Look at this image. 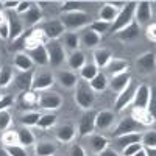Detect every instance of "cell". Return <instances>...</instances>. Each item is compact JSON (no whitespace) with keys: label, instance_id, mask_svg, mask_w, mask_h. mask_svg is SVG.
I'll return each instance as SVG.
<instances>
[{"label":"cell","instance_id":"6da1fadb","mask_svg":"<svg viewBox=\"0 0 156 156\" xmlns=\"http://www.w3.org/2000/svg\"><path fill=\"white\" fill-rule=\"evenodd\" d=\"M73 97H75V103L81 109H84V111L92 109L95 95H94V90L90 89L87 81L78 80V83L75 84V94H73Z\"/></svg>","mask_w":156,"mask_h":156},{"label":"cell","instance_id":"7a4b0ae2","mask_svg":"<svg viewBox=\"0 0 156 156\" xmlns=\"http://www.w3.org/2000/svg\"><path fill=\"white\" fill-rule=\"evenodd\" d=\"M61 23L64 30L67 31H75V30H80L86 25L90 23V16L84 11H73V12H62L61 16Z\"/></svg>","mask_w":156,"mask_h":156},{"label":"cell","instance_id":"3957f363","mask_svg":"<svg viewBox=\"0 0 156 156\" xmlns=\"http://www.w3.org/2000/svg\"><path fill=\"white\" fill-rule=\"evenodd\" d=\"M134 9H136V2H126L125 8L122 11H119L115 20L111 23V31L112 33H119L120 30H123L126 25H129L134 20Z\"/></svg>","mask_w":156,"mask_h":156},{"label":"cell","instance_id":"277c9868","mask_svg":"<svg viewBox=\"0 0 156 156\" xmlns=\"http://www.w3.org/2000/svg\"><path fill=\"white\" fill-rule=\"evenodd\" d=\"M45 48H47L48 62H50L51 67H59V66H62V64L67 61L66 48L62 47V44L59 41H47L45 42Z\"/></svg>","mask_w":156,"mask_h":156},{"label":"cell","instance_id":"5b68a950","mask_svg":"<svg viewBox=\"0 0 156 156\" xmlns=\"http://www.w3.org/2000/svg\"><path fill=\"white\" fill-rule=\"evenodd\" d=\"M53 84H55V75L48 70H42V72H37L33 76L31 90H34V92H44V90H48Z\"/></svg>","mask_w":156,"mask_h":156},{"label":"cell","instance_id":"8992f818","mask_svg":"<svg viewBox=\"0 0 156 156\" xmlns=\"http://www.w3.org/2000/svg\"><path fill=\"white\" fill-rule=\"evenodd\" d=\"M37 105L45 111H55L62 105V97L56 92H51V90H44V92L39 94Z\"/></svg>","mask_w":156,"mask_h":156},{"label":"cell","instance_id":"52a82bcc","mask_svg":"<svg viewBox=\"0 0 156 156\" xmlns=\"http://www.w3.org/2000/svg\"><path fill=\"white\" fill-rule=\"evenodd\" d=\"M95 111L87 109L83 112V115L80 117V122H78V136L84 137L87 134H90L95 129Z\"/></svg>","mask_w":156,"mask_h":156},{"label":"cell","instance_id":"ba28073f","mask_svg":"<svg viewBox=\"0 0 156 156\" xmlns=\"http://www.w3.org/2000/svg\"><path fill=\"white\" fill-rule=\"evenodd\" d=\"M41 30L44 31L47 41H58V37H61L66 30H64L62 23L59 19H53V20H47L41 25Z\"/></svg>","mask_w":156,"mask_h":156},{"label":"cell","instance_id":"9c48e42d","mask_svg":"<svg viewBox=\"0 0 156 156\" xmlns=\"http://www.w3.org/2000/svg\"><path fill=\"white\" fill-rule=\"evenodd\" d=\"M140 125L133 119L131 115L129 117H125V119H122L119 123H117V126L114 128L112 131V137H119V136H123V134H128V133H140Z\"/></svg>","mask_w":156,"mask_h":156},{"label":"cell","instance_id":"30bf717a","mask_svg":"<svg viewBox=\"0 0 156 156\" xmlns=\"http://www.w3.org/2000/svg\"><path fill=\"white\" fill-rule=\"evenodd\" d=\"M151 92H153V89L148 84H145V83L139 84L134 90L131 105L134 108H147L148 101H150V97H151Z\"/></svg>","mask_w":156,"mask_h":156},{"label":"cell","instance_id":"8fae6325","mask_svg":"<svg viewBox=\"0 0 156 156\" xmlns=\"http://www.w3.org/2000/svg\"><path fill=\"white\" fill-rule=\"evenodd\" d=\"M45 42H47V37L41 28H33L23 37V47L27 50H33L39 45H45Z\"/></svg>","mask_w":156,"mask_h":156},{"label":"cell","instance_id":"7c38bea8","mask_svg":"<svg viewBox=\"0 0 156 156\" xmlns=\"http://www.w3.org/2000/svg\"><path fill=\"white\" fill-rule=\"evenodd\" d=\"M134 90H136V87H134V84H133V81H131V83H129V86H128L125 90H122V92L117 95L115 103H114V109H115V112H122L126 106L131 105V100H133V95H134Z\"/></svg>","mask_w":156,"mask_h":156},{"label":"cell","instance_id":"4fadbf2b","mask_svg":"<svg viewBox=\"0 0 156 156\" xmlns=\"http://www.w3.org/2000/svg\"><path fill=\"white\" fill-rule=\"evenodd\" d=\"M151 19V3L150 2H136V9H134V20L137 25L148 23Z\"/></svg>","mask_w":156,"mask_h":156},{"label":"cell","instance_id":"5bb4252c","mask_svg":"<svg viewBox=\"0 0 156 156\" xmlns=\"http://www.w3.org/2000/svg\"><path fill=\"white\" fill-rule=\"evenodd\" d=\"M139 34H140V27L137 25L136 20H133L129 25H126V27L123 30H120L119 33H115L117 39L122 42H133L139 37Z\"/></svg>","mask_w":156,"mask_h":156},{"label":"cell","instance_id":"9a60e30c","mask_svg":"<svg viewBox=\"0 0 156 156\" xmlns=\"http://www.w3.org/2000/svg\"><path fill=\"white\" fill-rule=\"evenodd\" d=\"M129 83H131V75H129L128 72H123V73H119V75H114L111 78V81L108 83V86L114 90V92L120 94L122 90H125Z\"/></svg>","mask_w":156,"mask_h":156},{"label":"cell","instance_id":"2e32d148","mask_svg":"<svg viewBox=\"0 0 156 156\" xmlns=\"http://www.w3.org/2000/svg\"><path fill=\"white\" fill-rule=\"evenodd\" d=\"M115 120V115L112 111H100L95 114V129L98 131H103V129H108Z\"/></svg>","mask_w":156,"mask_h":156},{"label":"cell","instance_id":"e0dca14e","mask_svg":"<svg viewBox=\"0 0 156 156\" xmlns=\"http://www.w3.org/2000/svg\"><path fill=\"white\" fill-rule=\"evenodd\" d=\"M78 36H80V45L83 44L86 48H97L100 45V42H101V36L97 34L92 30H89V28L84 30L81 34H78Z\"/></svg>","mask_w":156,"mask_h":156},{"label":"cell","instance_id":"ac0fdd59","mask_svg":"<svg viewBox=\"0 0 156 156\" xmlns=\"http://www.w3.org/2000/svg\"><path fill=\"white\" fill-rule=\"evenodd\" d=\"M37 103H39V92H34V90H31V89L22 92L20 97H19L20 109H33Z\"/></svg>","mask_w":156,"mask_h":156},{"label":"cell","instance_id":"d6986e66","mask_svg":"<svg viewBox=\"0 0 156 156\" xmlns=\"http://www.w3.org/2000/svg\"><path fill=\"white\" fill-rule=\"evenodd\" d=\"M137 67L142 70V72H145V73H150L154 70V66H156V58H154V53L153 51H145V53H142L137 61Z\"/></svg>","mask_w":156,"mask_h":156},{"label":"cell","instance_id":"ffe728a7","mask_svg":"<svg viewBox=\"0 0 156 156\" xmlns=\"http://www.w3.org/2000/svg\"><path fill=\"white\" fill-rule=\"evenodd\" d=\"M131 117L140 125V126H150L154 125V115L148 112L145 108H134L131 112Z\"/></svg>","mask_w":156,"mask_h":156},{"label":"cell","instance_id":"44dd1931","mask_svg":"<svg viewBox=\"0 0 156 156\" xmlns=\"http://www.w3.org/2000/svg\"><path fill=\"white\" fill-rule=\"evenodd\" d=\"M55 80H58V83H59L62 87H66V89H73L80 78H78L76 73H73V72H70V70H61V72L56 73Z\"/></svg>","mask_w":156,"mask_h":156},{"label":"cell","instance_id":"7402d4cb","mask_svg":"<svg viewBox=\"0 0 156 156\" xmlns=\"http://www.w3.org/2000/svg\"><path fill=\"white\" fill-rule=\"evenodd\" d=\"M33 70H28V72H17L14 75V84L22 90V92H25V90H30L31 89V83H33Z\"/></svg>","mask_w":156,"mask_h":156},{"label":"cell","instance_id":"603a6c76","mask_svg":"<svg viewBox=\"0 0 156 156\" xmlns=\"http://www.w3.org/2000/svg\"><path fill=\"white\" fill-rule=\"evenodd\" d=\"M27 55L31 58L33 64H36V66H47L48 64V55H47L45 45H39L33 50H28Z\"/></svg>","mask_w":156,"mask_h":156},{"label":"cell","instance_id":"cb8c5ba5","mask_svg":"<svg viewBox=\"0 0 156 156\" xmlns=\"http://www.w3.org/2000/svg\"><path fill=\"white\" fill-rule=\"evenodd\" d=\"M92 56H94V64L97 66V69H105L112 58V51L109 48H95Z\"/></svg>","mask_w":156,"mask_h":156},{"label":"cell","instance_id":"d4e9b609","mask_svg":"<svg viewBox=\"0 0 156 156\" xmlns=\"http://www.w3.org/2000/svg\"><path fill=\"white\" fill-rule=\"evenodd\" d=\"M129 64L126 59H120V58H111V61L108 62V66L105 69H108V72L114 76V75H119L123 72H128Z\"/></svg>","mask_w":156,"mask_h":156},{"label":"cell","instance_id":"484cf974","mask_svg":"<svg viewBox=\"0 0 156 156\" xmlns=\"http://www.w3.org/2000/svg\"><path fill=\"white\" fill-rule=\"evenodd\" d=\"M33 61L31 58L23 53V51H20V53H16L14 56V67L19 70V72H28V70H33Z\"/></svg>","mask_w":156,"mask_h":156},{"label":"cell","instance_id":"4316f807","mask_svg":"<svg viewBox=\"0 0 156 156\" xmlns=\"http://www.w3.org/2000/svg\"><path fill=\"white\" fill-rule=\"evenodd\" d=\"M8 22H9V39L8 41L14 42L23 34V25H22V22L17 17H8Z\"/></svg>","mask_w":156,"mask_h":156},{"label":"cell","instance_id":"83f0119b","mask_svg":"<svg viewBox=\"0 0 156 156\" xmlns=\"http://www.w3.org/2000/svg\"><path fill=\"white\" fill-rule=\"evenodd\" d=\"M62 42H64V48L70 50L72 51H76L78 47H80V36H78L75 31H66L62 34Z\"/></svg>","mask_w":156,"mask_h":156},{"label":"cell","instance_id":"f1b7e54d","mask_svg":"<svg viewBox=\"0 0 156 156\" xmlns=\"http://www.w3.org/2000/svg\"><path fill=\"white\" fill-rule=\"evenodd\" d=\"M67 64L69 67L73 69V70H80L84 64H86V56L81 50H76V51H72V53L67 56Z\"/></svg>","mask_w":156,"mask_h":156},{"label":"cell","instance_id":"f546056e","mask_svg":"<svg viewBox=\"0 0 156 156\" xmlns=\"http://www.w3.org/2000/svg\"><path fill=\"white\" fill-rule=\"evenodd\" d=\"M42 19V12H41V8L33 5L27 12L23 14V20H25V25H30V27H33V25L39 23Z\"/></svg>","mask_w":156,"mask_h":156},{"label":"cell","instance_id":"4dcf8cb0","mask_svg":"<svg viewBox=\"0 0 156 156\" xmlns=\"http://www.w3.org/2000/svg\"><path fill=\"white\" fill-rule=\"evenodd\" d=\"M117 14H119V11L114 9L112 6H109L108 3H105L100 8V11H98V20L106 22V23H112L115 20Z\"/></svg>","mask_w":156,"mask_h":156},{"label":"cell","instance_id":"1f68e13d","mask_svg":"<svg viewBox=\"0 0 156 156\" xmlns=\"http://www.w3.org/2000/svg\"><path fill=\"white\" fill-rule=\"evenodd\" d=\"M140 136L142 133H128V134L119 136V137H115V145L120 148H125L126 145L137 144V142H140Z\"/></svg>","mask_w":156,"mask_h":156},{"label":"cell","instance_id":"d6a6232c","mask_svg":"<svg viewBox=\"0 0 156 156\" xmlns=\"http://www.w3.org/2000/svg\"><path fill=\"white\" fill-rule=\"evenodd\" d=\"M75 137V126L73 125H62L56 131V139L59 142H72Z\"/></svg>","mask_w":156,"mask_h":156},{"label":"cell","instance_id":"836d02e7","mask_svg":"<svg viewBox=\"0 0 156 156\" xmlns=\"http://www.w3.org/2000/svg\"><path fill=\"white\" fill-rule=\"evenodd\" d=\"M89 86H90V89H92L94 92H103V90L108 87V78H106V75L98 72L92 80L89 81Z\"/></svg>","mask_w":156,"mask_h":156},{"label":"cell","instance_id":"e575fe53","mask_svg":"<svg viewBox=\"0 0 156 156\" xmlns=\"http://www.w3.org/2000/svg\"><path fill=\"white\" fill-rule=\"evenodd\" d=\"M106 147H109V142L105 136H101V134H94L92 137H90V148H92L94 153H100L103 151Z\"/></svg>","mask_w":156,"mask_h":156},{"label":"cell","instance_id":"d590c367","mask_svg":"<svg viewBox=\"0 0 156 156\" xmlns=\"http://www.w3.org/2000/svg\"><path fill=\"white\" fill-rule=\"evenodd\" d=\"M56 151V147L51 142H37L34 147L36 156H53Z\"/></svg>","mask_w":156,"mask_h":156},{"label":"cell","instance_id":"8d00e7d4","mask_svg":"<svg viewBox=\"0 0 156 156\" xmlns=\"http://www.w3.org/2000/svg\"><path fill=\"white\" fill-rule=\"evenodd\" d=\"M98 73V69L94 62H86L84 66L80 69V80H84V81H90L92 78Z\"/></svg>","mask_w":156,"mask_h":156},{"label":"cell","instance_id":"74e56055","mask_svg":"<svg viewBox=\"0 0 156 156\" xmlns=\"http://www.w3.org/2000/svg\"><path fill=\"white\" fill-rule=\"evenodd\" d=\"M12 78H14V73H12L11 66L5 64L0 67V87H8L12 83Z\"/></svg>","mask_w":156,"mask_h":156},{"label":"cell","instance_id":"f35d334b","mask_svg":"<svg viewBox=\"0 0 156 156\" xmlns=\"http://www.w3.org/2000/svg\"><path fill=\"white\" fill-rule=\"evenodd\" d=\"M17 136H19V145H22V147H30L34 144V134L28 128L17 129Z\"/></svg>","mask_w":156,"mask_h":156},{"label":"cell","instance_id":"ab89813d","mask_svg":"<svg viewBox=\"0 0 156 156\" xmlns=\"http://www.w3.org/2000/svg\"><path fill=\"white\" fill-rule=\"evenodd\" d=\"M2 144L5 147H11V145H19V136L17 131L14 129H6L2 134Z\"/></svg>","mask_w":156,"mask_h":156},{"label":"cell","instance_id":"60d3db41","mask_svg":"<svg viewBox=\"0 0 156 156\" xmlns=\"http://www.w3.org/2000/svg\"><path fill=\"white\" fill-rule=\"evenodd\" d=\"M140 144H142V147H145V148H156V133L153 131V129L151 131L142 133Z\"/></svg>","mask_w":156,"mask_h":156},{"label":"cell","instance_id":"b9f144b4","mask_svg":"<svg viewBox=\"0 0 156 156\" xmlns=\"http://www.w3.org/2000/svg\"><path fill=\"white\" fill-rule=\"evenodd\" d=\"M41 114L36 112V111H30V112H25L22 117H20V123L23 126H33V125H37V120Z\"/></svg>","mask_w":156,"mask_h":156},{"label":"cell","instance_id":"7bdbcfd3","mask_svg":"<svg viewBox=\"0 0 156 156\" xmlns=\"http://www.w3.org/2000/svg\"><path fill=\"white\" fill-rule=\"evenodd\" d=\"M56 123V115L55 114H41L37 120V126L42 128V129H47V128H51Z\"/></svg>","mask_w":156,"mask_h":156},{"label":"cell","instance_id":"ee69618b","mask_svg":"<svg viewBox=\"0 0 156 156\" xmlns=\"http://www.w3.org/2000/svg\"><path fill=\"white\" fill-rule=\"evenodd\" d=\"M109 28H111V23L101 22V20H94V22H90V23H89V30L95 31V33L100 34V36H101L103 33H106Z\"/></svg>","mask_w":156,"mask_h":156},{"label":"cell","instance_id":"f6af8a7d","mask_svg":"<svg viewBox=\"0 0 156 156\" xmlns=\"http://www.w3.org/2000/svg\"><path fill=\"white\" fill-rule=\"evenodd\" d=\"M84 6L83 2H64L61 5V11L62 12H73V11H81V8Z\"/></svg>","mask_w":156,"mask_h":156},{"label":"cell","instance_id":"bcb514c9","mask_svg":"<svg viewBox=\"0 0 156 156\" xmlns=\"http://www.w3.org/2000/svg\"><path fill=\"white\" fill-rule=\"evenodd\" d=\"M11 125V114L8 109L0 111V131H6Z\"/></svg>","mask_w":156,"mask_h":156},{"label":"cell","instance_id":"7dc6e473","mask_svg":"<svg viewBox=\"0 0 156 156\" xmlns=\"http://www.w3.org/2000/svg\"><path fill=\"white\" fill-rule=\"evenodd\" d=\"M6 153L9 156H28L27 154V150H25V147L22 145H11V147H5Z\"/></svg>","mask_w":156,"mask_h":156},{"label":"cell","instance_id":"c3c4849f","mask_svg":"<svg viewBox=\"0 0 156 156\" xmlns=\"http://www.w3.org/2000/svg\"><path fill=\"white\" fill-rule=\"evenodd\" d=\"M140 148H144L140 142H137V144H131V145H126L125 148H122V150H123V156H133V154H136Z\"/></svg>","mask_w":156,"mask_h":156},{"label":"cell","instance_id":"681fc988","mask_svg":"<svg viewBox=\"0 0 156 156\" xmlns=\"http://www.w3.org/2000/svg\"><path fill=\"white\" fill-rule=\"evenodd\" d=\"M0 39L3 41H8L9 39V22H8V17L5 22L0 23Z\"/></svg>","mask_w":156,"mask_h":156},{"label":"cell","instance_id":"f907efd6","mask_svg":"<svg viewBox=\"0 0 156 156\" xmlns=\"http://www.w3.org/2000/svg\"><path fill=\"white\" fill-rule=\"evenodd\" d=\"M145 37L150 42H156V23H150L145 31Z\"/></svg>","mask_w":156,"mask_h":156},{"label":"cell","instance_id":"816d5d0a","mask_svg":"<svg viewBox=\"0 0 156 156\" xmlns=\"http://www.w3.org/2000/svg\"><path fill=\"white\" fill-rule=\"evenodd\" d=\"M31 6H33L31 2H28V0H23V2H19V5H17V8H16V12H17V14H25V12H27Z\"/></svg>","mask_w":156,"mask_h":156},{"label":"cell","instance_id":"f5cc1de1","mask_svg":"<svg viewBox=\"0 0 156 156\" xmlns=\"http://www.w3.org/2000/svg\"><path fill=\"white\" fill-rule=\"evenodd\" d=\"M12 101H14V98H12L11 95H6V97H3L2 100H0V111L8 109L9 106H12Z\"/></svg>","mask_w":156,"mask_h":156},{"label":"cell","instance_id":"db71d44e","mask_svg":"<svg viewBox=\"0 0 156 156\" xmlns=\"http://www.w3.org/2000/svg\"><path fill=\"white\" fill-rule=\"evenodd\" d=\"M70 156H86V151L81 145H78V144H73L70 147Z\"/></svg>","mask_w":156,"mask_h":156},{"label":"cell","instance_id":"11a10c76","mask_svg":"<svg viewBox=\"0 0 156 156\" xmlns=\"http://www.w3.org/2000/svg\"><path fill=\"white\" fill-rule=\"evenodd\" d=\"M106 3L109 6H112L114 9H117V11H122L126 5V2H119V0H111V2H106Z\"/></svg>","mask_w":156,"mask_h":156},{"label":"cell","instance_id":"9f6ffc18","mask_svg":"<svg viewBox=\"0 0 156 156\" xmlns=\"http://www.w3.org/2000/svg\"><path fill=\"white\" fill-rule=\"evenodd\" d=\"M98 156H120L119 153H117L114 148H111V147H106L103 151H100L98 153Z\"/></svg>","mask_w":156,"mask_h":156},{"label":"cell","instance_id":"6f0895ef","mask_svg":"<svg viewBox=\"0 0 156 156\" xmlns=\"http://www.w3.org/2000/svg\"><path fill=\"white\" fill-rule=\"evenodd\" d=\"M17 5H19V2L17 0H9V2H2V8H5V9H16L17 8Z\"/></svg>","mask_w":156,"mask_h":156},{"label":"cell","instance_id":"680465c9","mask_svg":"<svg viewBox=\"0 0 156 156\" xmlns=\"http://www.w3.org/2000/svg\"><path fill=\"white\" fill-rule=\"evenodd\" d=\"M145 153H147V156H154L156 154V148H145Z\"/></svg>","mask_w":156,"mask_h":156},{"label":"cell","instance_id":"91938a15","mask_svg":"<svg viewBox=\"0 0 156 156\" xmlns=\"http://www.w3.org/2000/svg\"><path fill=\"white\" fill-rule=\"evenodd\" d=\"M133 156H147V153H145V148H140L136 154H133Z\"/></svg>","mask_w":156,"mask_h":156},{"label":"cell","instance_id":"94428289","mask_svg":"<svg viewBox=\"0 0 156 156\" xmlns=\"http://www.w3.org/2000/svg\"><path fill=\"white\" fill-rule=\"evenodd\" d=\"M5 20H6V16L3 14L2 11H0V23H2V22H5Z\"/></svg>","mask_w":156,"mask_h":156},{"label":"cell","instance_id":"6125c7cd","mask_svg":"<svg viewBox=\"0 0 156 156\" xmlns=\"http://www.w3.org/2000/svg\"><path fill=\"white\" fill-rule=\"evenodd\" d=\"M0 156H9L8 153H6V150L3 148V150H0Z\"/></svg>","mask_w":156,"mask_h":156},{"label":"cell","instance_id":"be15d7a7","mask_svg":"<svg viewBox=\"0 0 156 156\" xmlns=\"http://www.w3.org/2000/svg\"><path fill=\"white\" fill-rule=\"evenodd\" d=\"M3 98V95H2V92H0V100H2Z\"/></svg>","mask_w":156,"mask_h":156},{"label":"cell","instance_id":"e7e4bbea","mask_svg":"<svg viewBox=\"0 0 156 156\" xmlns=\"http://www.w3.org/2000/svg\"><path fill=\"white\" fill-rule=\"evenodd\" d=\"M0 9H2V2H0Z\"/></svg>","mask_w":156,"mask_h":156}]
</instances>
